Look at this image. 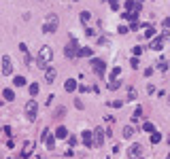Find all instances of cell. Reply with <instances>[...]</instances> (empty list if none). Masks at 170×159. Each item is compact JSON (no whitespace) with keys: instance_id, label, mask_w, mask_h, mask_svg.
I'll return each mask as SVG.
<instances>
[{"instance_id":"cell-22","label":"cell","mask_w":170,"mask_h":159,"mask_svg":"<svg viewBox=\"0 0 170 159\" xmlns=\"http://www.w3.org/2000/svg\"><path fill=\"white\" fill-rule=\"evenodd\" d=\"M142 129H145V132H149V134H153V132H155V129H153V123H151V121H145V123H142Z\"/></svg>"},{"instance_id":"cell-17","label":"cell","mask_w":170,"mask_h":159,"mask_svg":"<svg viewBox=\"0 0 170 159\" xmlns=\"http://www.w3.org/2000/svg\"><path fill=\"white\" fill-rule=\"evenodd\" d=\"M145 38H155V26H147V30H145V34H142Z\"/></svg>"},{"instance_id":"cell-13","label":"cell","mask_w":170,"mask_h":159,"mask_svg":"<svg viewBox=\"0 0 170 159\" xmlns=\"http://www.w3.org/2000/svg\"><path fill=\"white\" fill-rule=\"evenodd\" d=\"M91 47H79V55L77 57H91Z\"/></svg>"},{"instance_id":"cell-32","label":"cell","mask_w":170,"mask_h":159,"mask_svg":"<svg viewBox=\"0 0 170 159\" xmlns=\"http://www.w3.org/2000/svg\"><path fill=\"white\" fill-rule=\"evenodd\" d=\"M132 53H134V57H138V55L142 53V49H140V47H134V49H132Z\"/></svg>"},{"instance_id":"cell-14","label":"cell","mask_w":170,"mask_h":159,"mask_svg":"<svg viewBox=\"0 0 170 159\" xmlns=\"http://www.w3.org/2000/svg\"><path fill=\"white\" fill-rule=\"evenodd\" d=\"M2 98H4L6 102H13V100H15V91H13V89H2Z\"/></svg>"},{"instance_id":"cell-27","label":"cell","mask_w":170,"mask_h":159,"mask_svg":"<svg viewBox=\"0 0 170 159\" xmlns=\"http://www.w3.org/2000/svg\"><path fill=\"white\" fill-rule=\"evenodd\" d=\"M140 115H142V108H140V106H136V110H134V115H132V121H136Z\"/></svg>"},{"instance_id":"cell-4","label":"cell","mask_w":170,"mask_h":159,"mask_svg":"<svg viewBox=\"0 0 170 159\" xmlns=\"http://www.w3.org/2000/svg\"><path fill=\"white\" fill-rule=\"evenodd\" d=\"M168 38H170V32L166 30L164 34H160V36H155V38L151 40V49H153V51H162V47H164V42H166Z\"/></svg>"},{"instance_id":"cell-34","label":"cell","mask_w":170,"mask_h":159,"mask_svg":"<svg viewBox=\"0 0 170 159\" xmlns=\"http://www.w3.org/2000/svg\"><path fill=\"white\" fill-rule=\"evenodd\" d=\"M128 30H130L128 26H119V34H128Z\"/></svg>"},{"instance_id":"cell-26","label":"cell","mask_w":170,"mask_h":159,"mask_svg":"<svg viewBox=\"0 0 170 159\" xmlns=\"http://www.w3.org/2000/svg\"><path fill=\"white\" fill-rule=\"evenodd\" d=\"M119 85H121V83L115 79V81H111V83H109V89H113V91H115V89H119Z\"/></svg>"},{"instance_id":"cell-18","label":"cell","mask_w":170,"mask_h":159,"mask_svg":"<svg viewBox=\"0 0 170 159\" xmlns=\"http://www.w3.org/2000/svg\"><path fill=\"white\" fill-rule=\"evenodd\" d=\"M45 79H47V83H53L55 81V70L53 68H47L45 70Z\"/></svg>"},{"instance_id":"cell-30","label":"cell","mask_w":170,"mask_h":159,"mask_svg":"<svg viewBox=\"0 0 170 159\" xmlns=\"http://www.w3.org/2000/svg\"><path fill=\"white\" fill-rule=\"evenodd\" d=\"M109 4H111L113 11H119V0H109Z\"/></svg>"},{"instance_id":"cell-9","label":"cell","mask_w":170,"mask_h":159,"mask_svg":"<svg viewBox=\"0 0 170 159\" xmlns=\"http://www.w3.org/2000/svg\"><path fill=\"white\" fill-rule=\"evenodd\" d=\"M42 138H45V144H47V149H49V151H53V149H55V140L49 136V129H45V132H42Z\"/></svg>"},{"instance_id":"cell-15","label":"cell","mask_w":170,"mask_h":159,"mask_svg":"<svg viewBox=\"0 0 170 159\" xmlns=\"http://www.w3.org/2000/svg\"><path fill=\"white\" fill-rule=\"evenodd\" d=\"M55 138H68V129L64 127V125H60L57 129H55V134H53Z\"/></svg>"},{"instance_id":"cell-37","label":"cell","mask_w":170,"mask_h":159,"mask_svg":"<svg viewBox=\"0 0 170 159\" xmlns=\"http://www.w3.org/2000/svg\"><path fill=\"white\" fill-rule=\"evenodd\" d=\"M166 159H170V153H168V157H166Z\"/></svg>"},{"instance_id":"cell-31","label":"cell","mask_w":170,"mask_h":159,"mask_svg":"<svg viewBox=\"0 0 170 159\" xmlns=\"http://www.w3.org/2000/svg\"><path fill=\"white\" fill-rule=\"evenodd\" d=\"M119 72H121V68H113V72H111V81H115L119 77Z\"/></svg>"},{"instance_id":"cell-20","label":"cell","mask_w":170,"mask_h":159,"mask_svg":"<svg viewBox=\"0 0 170 159\" xmlns=\"http://www.w3.org/2000/svg\"><path fill=\"white\" fill-rule=\"evenodd\" d=\"M124 138H128V140L134 138V127H132V125H126V127H124Z\"/></svg>"},{"instance_id":"cell-21","label":"cell","mask_w":170,"mask_h":159,"mask_svg":"<svg viewBox=\"0 0 170 159\" xmlns=\"http://www.w3.org/2000/svg\"><path fill=\"white\" fill-rule=\"evenodd\" d=\"M79 17H81V21H83V23H89V19H91V13H89V11H83Z\"/></svg>"},{"instance_id":"cell-35","label":"cell","mask_w":170,"mask_h":159,"mask_svg":"<svg viewBox=\"0 0 170 159\" xmlns=\"http://www.w3.org/2000/svg\"><path fill=\"white\" fill-rule=\"evenodd\" d=\"M85 34H87V36H96V32H94L91 28H87V30H85Z\"/></svg>"},{"instance_id":"cell-11","label":"cell","mask_w":170,"mask_h":159,"mask_svg":"<svg viewBox=\"0 0 170 159\" xmlns=\"http://www.w3.org/2000/svg\"><path fill=\"white\" fill-rule=\"evenodd\" d=\"M104 134H102V127H98L96 132H94V144H98V146H102V142H104V138H102Z\"/></svg>"},{"instance_id":"cell-3","label":"cell","mask_w":170,"mask_h":159,"mask_svg":"<svg viewBox=\"0 0 170 159\" xmlns=\"http://www.w3.org/2000/svg\"><path fill=\"white\" fill-rule=\"evenodd\" d=\"M64 55L68 57V60H72V57H77L79 55V42L75 36H70L68 42H66V47H64Z\"/></svg>"},{"instance_id":"cell-12","label":"cell","mask_w":170,"mask_h":159,"mask_svg":"<svg viewBox=\"0 0 170 159\" xmlns=\"http://www.w3.org/2000/svg\"><path fill=\"white\" fill-rule=\"evenodd\" d=\"M32 149H34V142H26L24 144V151H21V157H30L32 155Z\"/></svg>"},{"instance_id":"cell-8","label":"cell","mask_w":170,"mask_h":159,"mask_svg":"<svg viewBox=\"0 0 170 159\" xmlns=\"http://www.w3.org/2000/svg\"><path fill=\"white\" fill-rule=\"evenodd\" d=\"M140 153H142L140 144H132L130 146V159H140Z\"/></svg>"},{"instance_id":"cell-19","label":"cell","mask_w":170,"mask_h":159,"mask_svg":"<svg viewBox=\"0 0 170 159\" xmlns=\"http://www.w3.org/2000/svg\"><path fill=\"white\" fill-rule=\"evenodd\" d=\"M19 51L24 53V57H26V62L30 64V62H32V60H30V51H28V47H26L24 42H19Z\"/></svg>"},{"instance_id":"cell-7","label":"cell","mask_w":170,"mask_h":159,"mask_svg":"<svg viewBox=\"0 0 170 159\" xmlns=\"http://www.w3.org/2000/svg\"><path fill=\"white\" fill-rule=\"evenodd\" d=\"M11 72H13V62L9 55H4L2 57V74H11Z\"/></svg>"},{"instance_id":"cell-1","label":"cell","mask_w":170,"mask_h":159,"mask_svg":"<svg viewBox=\"0 0 170 159\" xmlns=\"http://www.w3.org/2000/svg\"><path fill=\"white\" fill-rule=\"evenodd\" d=\"M57 26H60L57 15H55V13H49V15H47V21H45V26H42V32H45V34H55V32H57Z\"/></svg>"},{"instance_id":"cell-24","label":"cell","mask_w":170,"mask_h":159,"mask_svg":"<svg viewBox=\"0 0 170 159\" xmlns=\"http://www.w3.org/2000/svg\"><path fill=\"white\" fill-rule=\"evenodd\" d=\"M17 87H21V85H26V77H15V81H13Z\"/></svg>"},{"instance_id":"cell-10","label":"cell","mask_w":170,"mask_h":159,"mask_svg":"<svg viewBox=\"0 0 170 159\" xmlns=\"http://www.w3.org/2000/svg\"><path fill=\"white\" fill-rule=\"evenodd\" d=\"M83 144L85 146H94V132H83Z\"/></svg>"},{"instance_id":"cell-16","label":"cell","mask_w":170,"mask_h":159,"mask_svg":"<svg viewBox=\"0 0 170 159\" xmlns=\"http://www.w3.org/2000/svg\"><path fill=\"white\" fill-rule=\"evenodd\" d=\"M64 89H66V91H75V89H77V81H75V79H66Z\"/></svg>"},{"instance_id":"cell-5","label":"cell","mask_w":170,"mask_h":159,"mask_svg":"<svg viewBox=\"0 0 170 159\" xmlns=\"http://www.w3.org/2000/svg\"><path fill=\"white\" fill-rule=\"evenodd\" d=\"M89 64H91V68H94V72H96V74L104 77V72H106V64H104V60L91 57V60H89Z\"/></svg>"},{"instance_id":"cell-23","label":"cell","mask_w":170,"mask_h":159,"mask_svg":"<svg viewBox=\"0 0 170 159\" xmlns=\"http://www.w3.org/2000/svg\"><path fill=\"white\" fill-rule=\"evenodd\" d=\"M160 140H162V134H157V132H153V134H151V142H153V144H157Z\"/></svg>"},{"instance_id":"cell-28","label":"cell","mask_w":170,"mask_h":159,"mask_svg":"<svg viewBox=\"0 0 170 159\" xmlns=\"http://www.w3.org/2000/svg\"><path fill=\"white\" fill-rule=\"evenodd\" d=\"M157 68H160V70H168V62H166V60H160Z\"/></svg>"},{"instance_id":"cell-38","label":"cell","mask_w":170,"mask_h":159,"mask_svg":"<svg viewBox=\"0 0 170 159\" xmlns=\"http://www.w3.org/2000/svg\"><path fill=\"white\" fill-rule=\"evenodd\" d=\"M72 2H79V0H72Z\"/></svg>"},{"instance_id":"cell-2","label":"cell","mask_w":170,"mask_h":159,"mask_svg":"<svg viewBox=\"0 0 170 159\" xmlns=\"http://www.w3.org/2000/svg\"><path fill=\"white\" fill-rule=\"evenodd\" d=\"M51 57H53V51H51V47H42L41 51H39V60H36V64L47 70V66H49V62H51Z\"/></svg>"},{"instance_id":"cell-33","label":"cell","mask_w":170,"mask_h":159,"mask_svg":"<svg viewBox=\"0 0 170 159\" xmlns=\"http://www.w3.org/2000/svg\"><path fill=\"white\" fill-rule=\"evenodd\" d=\"M130 66H132V68H138V57H132V60H130Z\"/></svg>"},{"instance_id":"cell-6","label":"cell","mask_w":170,"mask_h":159,"mask_svg":"<svg viewBox=\"0 0 170 159\" xmlns=\"http://www.w3.org/2000/svg\"><path fill=\"white\" fill-rule=\"evenodd\" d=\"M36 113H39V104H36V100L32 98V102L26 104V117H28L30 121H34L36 119Z\"/></svg>"},{"instance_id":"cell-36","label":"cell","mask_w":170,"mask_h":159,"mask_svg":"<svg viewBox=\"0 0 170 159\" xmlns=\"http://www.w3.org/2000/svg\"><path fill=\"white\" fill-rule=\"evenodd\" d=\"M164 28H170V19H164Z\"/></svg>"},{"instance_id":"cell-25","label":"cell","mask_w":170,"mask_h":159,"mask_svg":"<svg viewBox=\"0 0 170 159\" xmlns=\"http://www.w3.org/2000/svg\"><path fill=\"white\" fill-rule=\"evenodd\" d=\"M36 93H39V85H36V83H32V85H30V96L34 98Z\"/></svg>"},{"instance_id":"cell-29","label":"cell","mask_w":170,"mask_h":159,"mask_svg":"<svg viewBox=\"0 0 170 159\" xmlns=\"http://www.w3.org/2000/svg\"><path fill=\"white\" fill-rule=\"evenodd\" d=\"M109 106H113V108H121V106H124V102H119V100H113V102H109Z\"/></svg>"}]
</instances>
